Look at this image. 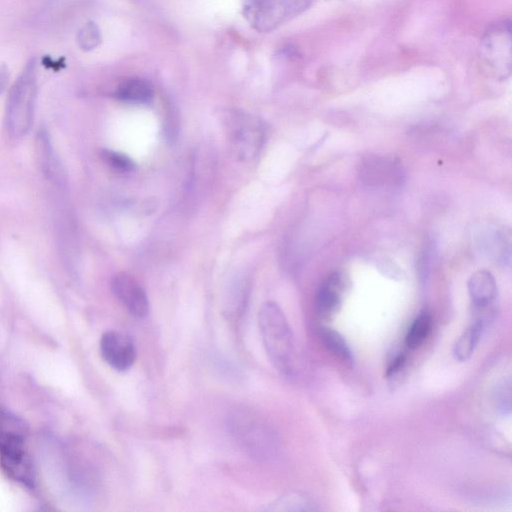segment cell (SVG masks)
<instances>
[{"mask_svg": "<svg viewBox=\"0 0 512 512\" xmlns=\"http://www.w3.org/2000/svg\"><path fill=\"white\" fill-rule=\"evenodd\" d=\"M258 321L263 346L272 365L283 375L294 369L293 335L281 307L267 301L259 309Z\"/></svg>", "mask_w": 512, "mask_h": 512, "instance_id": "cell-1", "label": "cell"}, {"mask_svg": "<svg viewBox=\"0 0 512 512\" xmlns=\"http://www.w3.org/2000/svg\"><path fill=\"white\" fill-rule=\"evenodd\" d=\"M226 425L234 442L253 459L268 461L276 456L277 435L258 414L237 408L229 413Z\"/></svg>", "mask_w": 512, "mask_h": 512, "instance_id": "cell-2", "label": "cell"}, {"mask_svg": "<svg viewBox=\"0 0 512 512\" xmlns=\"http://www.w3.org/2000/svg\"><path fill=\"white\" fill-rule=\"evenodd\" d=\"M37 95L35 63H29L13 84L6 106V126L14 137L23 136L30 129Z\"/></svg>", "mask_w": 512, "mask_h": 512, "instance_id": "cell-3", "label": "cell"}, {"mask_svg": "<svg viewBox=\"0 0 512 512\" xmlns=\"http://www.w3.org/2000/svg\"><path fill=\"white\" fill-rule=\"evenodd\" d=\"M511 22L502 19L484 33L479 46V62L484 72L503 80L511 72Z\"/></svg>", "mask_w": 512, "mask_h": 512, "instance_id": "cell-4", "label": "cell"}, {"mask_svg": "<svg viewBox=\"0 0 512 512\" xmlns=\"http://www.w3.org/2000/svg\"><path fill=\"white\" fill-rule=\"evenodd\" d=\"M231 150L241 161L254 159L265 139V126L260 118L241 110H232L224 119Z\"/></svg>", "mask_w": 512, "mask_h": 512, "instance_id": "cell-5", "label": "cell"}, {"mask_svg": "<svg viewBox=\"0 0 512 512\" xmlns=\"http://www.w3.org/2000/svg\"><path fill=\"white\" fill-rule=\"evenodd\" d=\"M311 0H245L243 15L258 32H271L305 11Z\"/></svg>", "mask_w": 512, "mask_h": 512, "instance_id": "cell-6", "label": "cell"}, {"mask_svg": "<svg viewBox=\"0 0 512 512\" xmlns=\"http://www.w3.org/2000/svg\"><path fill=\"white\" fill-rule=\"evenodd\" d=\"M0 464L12 480L34 487L35 473L25 446V432H0Z\"/></svg>", "mask_w": 512, "mask_h": 512, "instance_id": "cell-7", "label": "cell"}, {"mask_svg": "<svg viewBox=\"0 0 512 512\" xmlns=\"http://www.w3.org/2000/svg\"><path fill=\"white\" fill-rule=\"evenodd\" d=\"M468 292L472 320L487 326L495 315L498 302V288L493 274L485 269L474 272L468 280Z\"/></svg>", "mask_w": 512, "mask_h": 512, "instance_id": "cell-8", "label": "cell"}, {"mask_svg": "<svg viewBox=\"0 0 512 512\" xmlns=\"http://www.w3.org/2000/svg\"><path fill=\"white\" fill-rule=\"evenodd\" d=\"M99 349L103 360L119 372L129 370L137 357L133 341L125 334L115 330H109L102 334Z\"/></svg>", "mask_w": 512, "mask_h": 512, "instance_id": "cell-9", "label": "cell"}, {"mask_svg": "<svg viewBox=\"0 0 512 512\" xmlns=\"http://www.w3.org/2000/svg\"><path fill=\"white\" fill-rule=\"evenodd\" d=\"M111 290L126 310L137 318L149 312V300L143 287L135 278L126 273L116 274L111 281Z\"/></svg>", "mask_w": 512, "mask_h": 512, "instance_id": "cell-10", "label": "cell"}, {"mask_svg": "<svg viewBox=\"0 0 512 512\" xmlns=\"http://www.w3.org/2000/svg\"><path fill=\"white\" fill-rule=\"evenodd\" d=\"M345 291L342 274L334 272L319 285L315 297V312L322 321L331 320L339 311Z\"/></svg>", "mask_w": 512, "mask_h": 512, "instance_id": "cell-11", "label": "cell"}, {"mask_svg": "<svg viewBox=\"0 0 512 512\" xmlns=\"http://www.w3.org/2000/svg\"><path fill=\"white\" fill-rule=\"evenodd\" d=\"M263 510L273 512H311L318 511L319 507L315 500L307 494L290 491L274 499Z\"/></svg>", "mask_w": 512, "mask_h": 512, "instance_id": "cell-12", "label": "cell"}, {"mask_svg": "<svg viewBox=\"0 0 512 512\" xmlns=\"http://www.w3.org/2000/svg\"><path fill=\"white\" fill-rule=\"evenodd\" d=\"M363 173L368 183L385 184L398 180L400 170L397 163L383 157H371L363 163Z\"/></svg>", "mask_w": 512, "mask_h": 512, "instance_id": "cell-13", "label": "cell"}, {"mask_svg": "<svg viewBox=\"0 0 512 512\" xmlns=\"http://www.w3.org/2000/svg\"><path fill=\"white\" fill-rule=\"evenodd\" d=\"M115 96L127 103H146L153 97V88L145 79L129 78L118 85Z\"/></svg>", "mask_w": 512, "mask_h": 512, "instance_id": "cell-14", "label": "cell"}, {"mask_svg": "<svg viewBox=\"0 0 512 512\" xmlns=\"http://www.w3.org/2000/svg\"><path fill=\"white\" fill-rule=\"evenodd\" d=\"M318 336L324 347L339 361L351 365L353 363V354L346 340L336 330L320 325L317 328Z\"/></svg>", "mask_w": 512, "mask_h": 512, "instance_id": "cell-15", "label": "cell"}, {"mask_svg": "<svg viewBox=\"0 0 512 512\" xmlns=\"http://www.w3.org/2000/svg\"><path fill=\"white\" fill-rule=\"evenodd\" d=\"M485 328L482 323L471 321L454 344L453 354L456 360L464 362L471 357Z\"/></svg>", "mask_w": 512, "mask_h": 512, "instance_id": "cell-16", "label": "cell"}, {"mask_svg": "<svg viewBox=\"0 0 512 512\" xmlns=\"http://www.w3.org/2000/svg\"><path fill=\"white\" fill-rule=\"evenodd\" d=\"M37 152L39 163L47 178L57 181L61 176L60 165L52 149L46 131H39L37 136Z\"/></svg>", "mask_w": 512, "mask_h": 512, "instance_id": "cell-17", "label": "cell"}, {"mask_svg": "<svg viewBox=\"0 0 512 512\" xmlns=\"http://www.w3.org/2000/svg\"><path fill=\"white\" fill-rule=\"evenodd\" d=\"M431 329V316L421 312L412 322L405 337V344L409 349H417L426 340Z\"/></svg>", "mask_w": 512, "mask_h": 512, "instance_id": "cell-18", "label": "cell"}, {"mask_svg": "<svg viewBox=\"0 0 512 512\" xmlns=\"http://www.w3.org/2000/svg\"><path fill=\"white\" fill-rule=\"evenodd\" d=\"M100 42V30L95 23L88 22L80 29L78 33V43L83 50H93Z\"/></svg>", "mask_w": 512, "mask_h": 512, "instance_id": "cell-19", "label": "cell"}, {"mask_svg": "<svg viewBox=\"0 0 512 512\" xmlns=\"http://www.w3.org/2000/svg\"><path fill=\"white\" fill-rule=\"evenodd\" d=\"M102 158L109 166L120 172H130L135 167L132 159L120 152L103 150Z\"/></svg>", "mask_w": 512, "mask_h": 512, "instance_id": "cell-20", "label": "cell"}, {"mask_svg": "<svg viewBox=\"0 0 512 512\" xmlns=\"http://www.w3.org/2000/svg\"><path fill=\"white\" fill-rule=\"evenodd\" d=\"M406 361V355L402 352H399L395 354L391 361L389 362V365L386 370V377H391L398 373L404 366Z\"/></svg>", "mask_w": 512, "mask_h": 512, "instance_id": "cell-21", "label": "cell"}, {"mask_svg": "<svg viewBox=\"0 0 512 512\" xmlns=\"http://www.w3.org/2000/svg\"><path fill=\"white\" fill-rule=\"evenodd\" d=\"M9 74L7 67L2 65L0 66V94L4 91L7 82H8Z\"/></svg>", "mask_w": 512, "mask_h": 512, "instance_id": "cell-22", "label": "cell"}]
</instances>
